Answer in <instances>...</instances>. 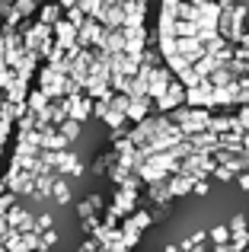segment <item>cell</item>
Segmentation results:
<instances>
[{
    "label": "cell",
    "mask_w": 249,
    "mask_h": 252,
    "mask_svg": "<svg viewBox=\"0 0 249 252\" xmlns=\"http://www.w3.org/2000/svg\"><path fill=\"white\" fill-rule=\"evenodd\" d=\"M64 80H67V74H64L61 67H48V64H45V67L38 70V90H42L51 102L64 99Z\"/></svg>",
    "instance_id": "6da1fadb"
},
{
    "label": "cell",
    "mask_w": 249,
    "mask_h": 252,
    "mask_svg": "<svg viewBox=\"0 0 249 252\" xmlns=\"http://www.w3.org/2000/svg\"><path fill=\"white\" fill-rule=\"evenodd\" d=\"M93 109H96V102L90 96H74V99H70V122L83 125L90 115H93Z\"/></svg>",
    "instance_id": "277c9868"
},
{
    "label": "cell",
    "mask_w": 249,
    "mask_h": 252,
    "mask_svg": "<svg viewBox=\"0 0 249 252\" xmlns=\"http://www.w3.org/2000/svg\"><path fill=\"white\" fill-rule=\"evenodd\" d=\"M61 19H64V3H48L38 10V23H45V26H58Z\"/></svg>",
    "instance_id": "ba28073f"
},
{
    "label": "cell",
    "mask_w": 249,
    "mask_h": 252,
    "mask_svg": "<svg viewBox=\"0 0 249 252\" xmlns=\"http://www.w3.org/2000/svg\"><path fill=\"white\" fill-rule=\"evenodd\" d=\"M16 83H19V74H16L13 67H6V64H0V90H3V93H10Z\"/></svg>",
    "instance_id": "7c38bea8"
},
{
    "label": "cell",
    "mask_w": 249,
    "mask_h": 252,
    "mask_svg": "<svg viewBox=\"0 0 249 252\" xmlns=\"http://www.w3.org/2000/svg\"><path fill=\"white\" fill-rule=\"evenodd\" d=\"M48 105H51V99L45 96V93L38 90V86L29 93V99H26V109H29L32 115H45V112H48Z\"/></svg>",
    "instance_id": "52a82bcc"
},
{
    "label": "cell",
    "mask_w": 249,
    "mask_h": 252,
    "mask_svg": "<svg viewBox=\"0 0 249 252\" xmlns=\"http://www.w3.org/2000/svg\"><path fill=\"white\" fill-rule=\"evenodd\" d=\"M51 198H55L58 204H67V201H70V185H67V179H64V176H58V182H55V191H51Z\"/></svg>",
    "instance_id": "5bb4252c"
},
{
    "label": "cell",
    "mask_w": 249,
    "mask_h": 252,
    "mask_svg": "<svg viewBox=\"0 0 249 252\" xmlns=\"http://www.w3.org/2000/svg\"><path fill=\"white\" fill-rule=\"evenodd\" d=\"M55 182H58V172H45V176H38V185H35V198H45L55 191Z\"/></svg>",
    "instance_id": "8fae6325"
},
{
    "label": "cell",
    "mask_w": 249,
    "mask_h": 252,
    "mask_svg": "<svg viewBox=\"0 0 249 252\" xmlns=\"http://www.w3.org/2000/svg\"><path fill=\"white\" fill-rule=\"evenodd\" d=\"M67 144L70 141L58 128H51V131H45V134H42V150H48V154H64V150H67Z\"/></svg>",
    "instance_id": "5b68a950"
},
{
    "label": "cell",
    "mask_w": 249,
    "mask_h": 252,
    "mask_svg": "<svg viewBox=\"0 0 249 252\" xmlns=\"http://www.w3.org/2000/svg\"><path fill=\"white\" fill-rule=\"evenodd\" d=\"M55 243H58V230H48V233H42V236H38V252H48Z\"/></svg>",
    "instance_id": "e0dca14e"
},
{
    "label": "cell",
    "mask_w": 249,
    "mask_h": 252,
    "mask_svg": "<svg viewBox=\"0 0 249 252\" xmlns=\"http://www.w3.org/2000/svg\"><path fill=\"white\" fill-rule=\"evenodd\" d=\"M29 220H32V214L23 208V204H16V208H13L10 214H6V223H10V230H16V233H19V230H23Z\"/></svg>",
    "instance_id": "9c48e42d"
},
{
    "label": "cell",
    "mask_w": 249,
    "mask_h": 252,
    "mask_svg": "<svg viewBox=\"0 0 249 252\" xmlns=\"http://www.w3.org/2000/svg\"><path fill=\"white\" fill-rule=\"evenodd\" d=\"M131 220H134L137 230H147L150 220H154V214H150V211H134V214H131Z\"/></svg>",
    "instance_id": "2e32d148"
},
{
    "label": "cell",
    "mask_w": 249,
    "mask_h": 252,
    "mask_svg": "<svg viewBox=\"0 0 249 252\" xmlns=\"http://www.w3.org/2000/svg\"><path fill=\"white\" fill-rule=\"evenodd\" d=\"M58 131H61L67 141H77V137H80V131H83V125H77V122H70V118H67V122H64Z\"/></svg>",
    "instance_id": "9a60e30c"
},
{
    "label": "cell",
    "mask_w": 249,
    "mask_h": 252,
    "mask_svg": "<svg viewBox=\"0 0 249 252\" xmlns=\"http://www.w3.org/2000/svg\"><path fill=\"white\" fill-rule=\"evenodd\" d=\"M51 227H55V217H51V214H38V217H35V230H38V236L48 233Z\"/></svg>",
    "instance_id": "ac0fdd59"
},
{
    "label": "cell",
    "mask_w": 249,
    "mask_h": 252,
    "mask_svg": "<svg viewBox=\"0 0 249 252\" xmlns=\"http://www.w3.org/2000/svg\"><path fill=\"white\" fill-rule=\"evenodd\" d=\"M6 191H10V189H6V176H0V198H3Z\"/></svg>",
    "instance_id": "ffe728a7"
},
{
    "label": "cell",
    "mask_w": 249,
    "mask_h": 252,
    "mask_svg": "<svg viewBox=\"0 0 249 252\" xmlns=\"http://www.w3.org/2000/svg\"><path fill=\"white\" fill-rule=\"evenodd\" d=\"M77 214H80V220L102 217V214H106V201H102V195H87L80 204H77Z\"/></svg>",
    "instance_id": "3957f363"
},
{
    "label": "cell",
    "mask_w": 249,
    "mask_h": 252,
    "mask_svg": "<svg viewBox=\"0 0 249 252\" xmlns=\"http://www.w3.org/2000/svg\"><path fill=\"white\" fill-rule=\"evenodd\" d=\"M77 38H80V29H77V26L70 23L67 16H64L61 23L55 26V42H58V48H64V51H67V48H74V45H77Z\"/></svg>",
    "instance_id": "7a4b0ae2"
},
{
    "label": "cell",
    "mask_w": 249,
    "mask_h": 252,
    "mask_svg": "<svg viewBox=\"0 0 249 252\" xmlns=\"http://www.w3.org/2000/svg\"><path fill=\"white\" fill-rule=\"evenodd\" d=\"M150 109H154V99H131V109H128V122H134V125H141V122H147L150 118Z\"/></svg>",
    "instance_id": "8992f818"
},
{
    "label": "cell",
    "mask_w": 249,
    "mask_h": 252,
    "mask_svg": "<svg viewBox=\"0 0 249 252\" xmlns=\"http://www.w3.org/2000/svg\"><path fill=\"white\" fill-rule=\"evenodd\" d=\"M35 70H38V55H26V58H23V64L16 67V74H19V80H26V83H29Z\"/></svg>",
    "instance_id": "30bf717a"
},
{
    "label": "cell",
    "mask_w": 249,
    "mask_h": 252,
    "mask_svg": "<svg viewBox=\"0 0 249 252\" xmlns=\"http://www.w3.org/2000/svg\"><path fill=\"white\" fill-rule=\"evenodd\" d=\"M124 13H128V23H144V13H147V3L134 0V3H122Z\"/></svg>",
    "instance_id": "4fadbf2b"
},
{
    "label": "cell",
    "mask_w": 249,
    "mask_h": 252,
    "mask_svg": "<svg viewBox=\"0 0 249 252\" xmlns=\"http://www.w3.org/2000/svg\"><path fill=\"white\" fill-rule=\"evenodd\" d=\"M99 249H102V243L90 236V240H83V243H80V249H77V252H99Z\"/></svg>",
    "instance_id": "d6986e66"
},
{
    "label": "cell",
    "mask_w": 249,
    "mask_h": 252,
    "mask_svg": "<svg viewBox=\"0 0 249 252\" xmlns=\"http://www.w3.org/2000/svg\"><path fill=\"white\" fill-rule=\"evenodd\" d=\"M0 252H6V246H0Z\"/></svg>",
    "instance_id": "44dd1931"
}]
</instances>
